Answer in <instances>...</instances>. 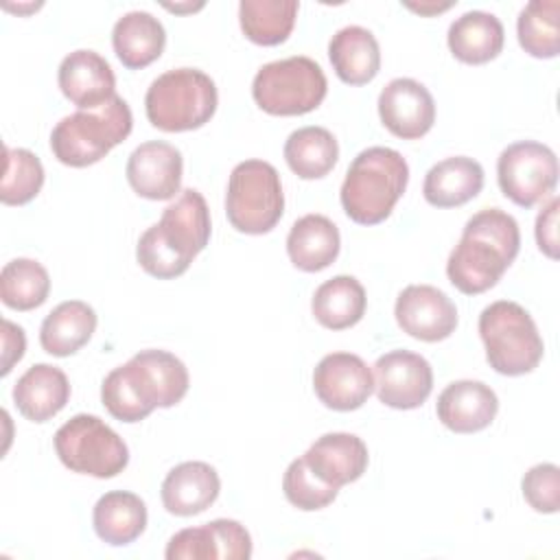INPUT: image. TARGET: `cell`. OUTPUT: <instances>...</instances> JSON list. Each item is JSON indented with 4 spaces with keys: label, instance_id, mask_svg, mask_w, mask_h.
<instances>
[{
    "label": "cell",
    "instance_id": "1",
    "mask_svg": "<svg viewBox=\"0 0 560 560\" xmlns=\"http://www.w3.org/2000/svg\"><path fill=\"white\" fill-rule=\"evenodd\" d=\"M190 385L182 359L168 350H140L114 368L101 385L103 407L120 422H140L155 407L177 405Z\"/></svg>",
    "mask_w": 560,
    "mask_h": 560
},
{
    "label": "cell",
    "instance_id": "2",
    "mask_svg": "<svg viewBox=\"0 0 560 560\" xmlns=\"http://www.w3.org/2000/svg\"><path fill=\"white\" fill-rule=\"evenodd\" d=\"M518 249L516 219L501 208H483L466 221L459 243L448 254L446 276L457 291L479 295L501 280Z\"/></svg>",
    "mask_w": 560,
    "mask_h": 560
},
{
    "label": "cell",
    "instance_id": "3",
    "mask_svg": "<svg viewBox=\"0 0 560 560\" xmlns=\"http://www.w3.org/2000/svg\"><path fill=\"white\" fill-rule=\"evenodd\" d=\"M210 210L203 195L195 188L164 208L158 223H153L136 245L138 265L158 280H171L188 271L190 262L210 241Z\"/></svg>",
    "mask_w": 560,
    "mask_h": 560
},
{
    "label": "cell",
    "instance_id": "4",
    "mask_svg": "<svg viewBox=\"0 0 560 560\" xmlns=\"http://www.w3.org/2000/svg\"><path fill=\"white\" fill-rule=\"evenodd\" d=\"M409 182L407 160L389 147H368L348 166L339 199L343 212L359 225L385 221Z\"/></svg>",
    "mask_w": 560,
    "mask_h": 560
},
{
    "label": "cell",
    "instance_id": "5",
    "mask_svg": "<svg viewBox=\"0 0 560 560\" xmlns=\"http://www.w3.org/2000/svg\"><path fill=\"white\" fill-rule=\"evenodd\" d=\"M133 129V116L122 96H114L96 109H79L63 116L50 131L52 155L72 168L103 160Z\"/></svg>",
    "mask_w": 560,
    "mask_h": 560
},
{
    "label": "cell",
    "instance_id": "6",
    "mask_svg": "<svg viewBox=\"0 0 560 560\" xmlns=\"http://www.w3.org/2000/svg\"><path fill=\"white\" fill-rule=\"evenodd\" d=\"M214 81L197 68L166 70L151 81L144 94V112L155 129L177 133L203 127L217 112Z\"/></svg>",
    "mask_w": 560,
    "mask_h": 560
},
{
    "label": "cell",
    "instance_id": "7",
    "mask_svg": "<svg viewBox=\"0 0 560 560\" xmlns=\"http://www.w3.org/2000/svg\"><path fill=\"white\" fill-rule=\"evenodd\" d=\"M479 337L490 368L503 376H521L538 368L545 343L532 315L512 300H497L479 315Z\"/></svg>",
    "mask_w": 560,
    "mask_h": 560
},
{
    "label": "cell",
    "instance_id": "8",
    "mask_svg": "<svg viewBox=\"0 0 560 560\" xmlns=\"http://www.w3.org/2000/svg\"><path fill=\"white\" fill-rule=\"evenodd\" d=\"M328 81L317 61L304 55L265 63L254 81L252 96L256 105L271 116H302L322 105Z\"/></svg>",
    "mask_w": 560,
    "mask_h": 560
},
{
    "label": "cell",
    "instance_id": "9",
    "mask_svg": "<svg viewBox=\"0 0 560 560\" xmlns=\"http://www.w3.org/2000/svg\"><path fill=\"white\" fill-rule=\"evenodd\" d=\"M225 214L236 232H271L284 214V192L276 166L265 160L238 162L228 179Z\"/></svg>",
    "mask_w": 560,
    "mask_h": 560
},
{
    "label": "cell",
    "instance_id": "10",
    "mask_svg": "<svg viewBox=\"0 0 560 560\" xmlns=\"http://www.w3.org/2000/svg\"><path fill=\"white\" fill-rule=\"evenodd\" d=\"M55 453L72 472L96 479L116 477L129 464L125 440L92 413H77L57 429Z\"/></svg>",
    "mask_w": 560,
    "mask_h": 560
},
{
    "label": "cell",
    "instance_id": "11",
    "mask_svg": "<svg viewBox=\"0 0 560 560\" xmlns=\"http://www.w3.org/2000/svg\"><path fill=\"white\" fill-rule=\"evenodd\" d=\"M497 182L512 203L532 208L556 190L558 158L542 142H512L497 160Z\"/></svg>",
    "mask_w": 560,
    "mask_h": 560
},
{
    "label": "cell",
    "instance_id": "12",
    "mask_svg": "<svg viewBox=\"0 0 560 560\" xmlns=\"http://www.w3.org/2000/svg\"><path fill=\"white\" fill-rule=\"evenodd\" d=\"M374 389L392 409H416L433 389L431 363L409 350L385 352L374 363Z\"/></svg>",
    "mask_w": 560,
    "mask_h": 560
},
{
    "label": "cell",
    "instance_id": "13",
    "mask_svg": "<svg viewBox=\"0 0 560 560\" xmlns=\"http://www.w3.org/2000/svg\"><path fill=\"white\" fill-rule=\"evenodd\" d=\"M313 389L324 407L354 411L374 392V374L359 354L330 352L313 370Z\"/></svg>",
    "mask_w": 560,
    "mask_h": 560
},
{
    "label": "cell",
    "instance_id": "14",
    "mask_svg": "<svg viewBox=\"0 0 560 560\" xmlns=\"http://www.w3.org/2000/svg\"><path fill=\"white\" fill-rule=\"evenodd\" d=\"M394 317L402 332L413 339L435 343L457 328V308L451 298L431 284L405 287L394 304Z\"/></svg>",
    "mask_w": 560,
    "mask_h": 560
},
{
    "label": "cell",
    "instance_id": "15",
    "mask_svg": "<svg viewBox=\"0 0 560 560\" xmlns=\"http://www.w3.org/2000/svg\"><path fill=\"white\" fill-rule=\"evenodd\" d=\"M164 556L168 560H247L252 556V536L234 518H214L173 534Z\"/></svg>",
    "mask_w": 560,
    "mask_h": 560
},
{
    "label": "cell",
    "instance_id": "16",
    "mask_svg": "<svg viewBox=\"0 0 560 560\" xmlns=\"http://www.w3.org/2000/svg\"><path fill=\"white\" fill-rule=\"evenodd\" d=\"M378 116L383 127L402 140L427 136L435 122V101L416 79H392L378 94Z\"/></svg>",
    "mask_w": 560,
    "mask_h": 560
},
{
    "label": "cell",
    "instance_id": "17",
    "mask_svg": "<svg viewBox=\"0 0 560 560\" xmlns=\"http://www.w3.org/2000/svg\"><path fill=\"white\" fill-rule=\"evenodd\" d=\"M184 158L164 140H149L136 147L127 160L125 175L138 197L151 201L173 199L182 188Z\"/></svg>",
    "mask_w": 560,
    "mask_h": 560
},
{
    "label": "cell",
    "instance_id": "18",
    "mask_svg": "<svg viewBox=\"0 0 560 560\" xmlns=\"http://www.w3.org/2000/svg\"><path fill=\"white\" fill-rule=\"evenodd\" d=\"M57 83L61 94L79 109H96L116 96L112 66L90 48H79L61 59Z\"/></svg>",
    "mask_w": 560,
    "mask_h": 560
},
{
    "label": "cell",
    "instance_id": "19",
    "mask_svg": "<svg viewBox=\"0 0 560 560\" xmlns=\"http://www.w3.org/2000/svg\"><path fill=\"white\" fill-rule=\"evenodd\" d=\"M499 411L494 389L481 381L462 378L448 383L438 396V420L453 433H477L492 424Z\"/></svg>",
    "mask_w": 560,
    "mask_h": 560
},
{
    "label": "cell",
    "instance_id": "20",
    "mask_svg": "<svg viewBox=\"0 0 560 560\" xmlns=\"http://www.w3.org/2000/svg\"><path fill=\"white\" fill-rule=\"evenodd\" d=\"M302 457L315 477L335 488L361 479L370 462L365 442L359 435L346 431L324 433L308 446Z\"/></svg>",
    "mask_w": 560,
    "mask_h": 560
},
{
    "label": "cell",
    "instance_id": "21",
    "mask_svg": "<svg viewBox=\"0 0 560 560\" xmlns=\"http://www.w3.org/2000/svg\"><path fill=\"white\" fill-rule=\"evenodd\" d=\"M221 492L214 466L206 462H182L162 481V503L168 514L195 516L208 510Z\"/></svg>",
    "mask_w": 560,
    "mask_h": 560
},
{
    "label": "cell",
    "instance_id": "22",
    "mask_svg": "<svg viewBox=\"0 0 560 560\" xmlns=\"http://www.w3.org/2000/svg\"><path fill=\"white\" fill-rule=\"evenodd\" d=\"M70 400V383L63 370L50 363L31 365L13 385V402L31 422L55 418Z\"/></svg>",
    "mask_w": 560,
    "mask_h": 560
},
{
    "label": "cell",
    "instance_id": "23",
    "mask_svg": "<svg viewBox=\"0 0 560 560\" xmlns=\"http://www.w3.org/2000/svg\"><path fill=\"white\" fill-rule=\"evenodd\" d=\"M483 188V168L477 160L453 155L433 164L422 184L427 203L435 208H457L475 199Z\"/></svg>",
    "mask_w": 560,
    "mask_h": 560
},
{
    "label": "cell",
    "instance_id": "24",
    "mask_svg": "<svg viewBox=\"0 0 560 560\" xmlns=\"http://www.w3.org/2000/svg\"><path fill=\"white\" fill-rule=\"evenodd\" d=\"M341 236L337 225L324 214L300 217L287 236V254L293 267L306 273L326 269L339 256Z\"/></svg>",
    "mask_w": 560,
    "mask_h": 560
},
{
    "label": "cell",
    "instance_id": "25",
    "mask_svg": "<svg viewBox=\"0 0 560 560\" xmlns=\"http://www.w3.org/2000/svg\"><path fill=\"white\" fill-rule=\"evenodd\" d=\"M455 59L470 66H481L499 57L505 42L501 20L488 11H466L451 22L446 35Z\"/></svg>",
    "mask_w": 560,
    "mask_h": 560
},
{
    "label": "cell",
    "instance_id": "26",
    "mask_svg": "<svg viewBox=\"0 0 560 560\" xmlns=\"http://www.w3.org/2000/svg\"><path fill=\"white\" fill-rule=\"evenodd\" d=\"M328 59L335 74L348 85H365L381 70V48L372 31L350 24L328 42Z\"/></svg>",
    "mask_w": 560,
    "mask_h": 560
},
{
    "label": "cell",
    "instance_id": "27",
    "mask_svg": "<svg viewBox=\"0 0 560 560\" xmlns=\"http://www.w3.org/2000/svg\"><path fill=\"white\" fill-rule=\"evenodd\" d=\"M112 46L125 68L140 70L160 59L166 46V31L149 11H129L116 20Z\"/></svg>",
    "mask_w": 560,
    "mask_h": 560
},
{
    "label": "cell",
    "instance_id": "28",
    "mask_svg": "<svg viewBox=\"0 0 560 560\" xmlns=\"http://www.w3.org/2000/svg\"><path fill=\"white\" fill-rule=\"evenodd\" d=\"M96 324L98 317L88 302L66 300L44 317L39 343L52 357H70L92 339Z\"/></svg>",
    "mask_w": 560,
    "mask_h": 560
},
{
    "label": "cell",
    "instance_id": "29",
    "mask_svg": "<svg viewBox=\"0 0 560 560\" xmlns=\"http://www.w3.org/2000/svg\"><path fill=\"white\" fill-rule=\"evenodd\" d=\"M92 525L103 542L112 547L129 545L136 538H140V534L147 527V505L136 492H105L94 503Z\"/></svg>",
    "mask_w": 560,
    "mask_h": 560
},
{
    "label": "cell",
    "instance_id": "30",
    "mask_svg": "<svg viewBox=\"0 0 560 560\" xmlns=\"http://www.w3.org/2000/svg\"><path fill=\"white\" fill-rule=\"evenodd\" d=\"M368 298L354 276H332L322 282L311 300L313 317L328 330H346L365 315Z\"/></svg>",
    "mask_w": 560,
    "mask_h": 560
},
{
    "label": "cell",
    "instance_id": "31",
    "mask_svg": "<svg viewBox=\"0 0 560 560\" xmlns=\"http://www.w3.org/2000/svg\"><path fill=\"white\" fill-rule=\"evenodd\" d=\"M282 153L298 177L319 179L335 168L339 160V144L326 127L308 125L289 133Z\"/></svg>",
    "mask_w": 560,
    "mask_h": 560
},
{
    "label": "cell",
    "instance_id": "32",
    "mask_svg": "<svg viewBox=\"0 0 560 560\" xmlns=\"http://www.w3.org/2000/svg\"><path fill=\"white\" fill-rule=\"evenodd\" d=\"M298 9L295 0H243L238 4L241 31L258 46H278L289 39Z\"/></svg>",
    "mask_w": 560,
    "mask_h": 560
},
{
    "label": "cell",
    "instance_id": "33",
    "mask_svg": "<svg viewBox=\"0 0 560 560\" xmlns=\"http://www.w3.org/2000/svg\"><path fill=\"white\" fill-rule=\"evenodd\" d=\"M560 2L532 0L516 20L521 48L536 59H551L560 52Z\"/></svg>",
    "mask_w": 560,
    "mask_h": 560
},
{
    "label": "cell",
    "instance_id": "34",
    "mask_svg": "<svg viewBox=\"0 0 560 560\" xmlns=\"http://www.w3.org/2000/svg\"><path fill=\"white\" fill-rule=\"evenodd\" d=\"M50 293V276L46 267L33 258H13L0 271L2 304L13 311H33L46 302Z\"/></svg>",
    "mask_w": 560,
    "mask_h": 560
},
{
    "label": "cell",
    "instance_id": "35",
    "mask_svg": "<svg viewBox=\"0 0 560 560\" xmlns=\"http://www.w3.org/2000/svg\"><path fill=\"white\" fill-rule=\"evenodd\" d=\"M44 186V166L28 149L4 147V175L0 201L4 206H24L37 197Z\"/></svg>",
    "mask_w": 560,
    "mask_h": 560
},
{
    "label": "cell",
    "instance_id": "36",
    "mask_svg": "<svg viewBox=\"0 0 560 560\" xmlns=\"http://www.w3.org/2000/svg\"><path fill=\"white\" fill-rule=\"evenodd\" d=\"M282 490L291 505L304 512H315L330 505L337 499L339 488L324 483L313 470L306 466L304 457L293 459L282 477Z\"/></svg>",
    "mask_w": 560,
    "mask_h": 560
},
{
    "label": "cell",
    "instance_id": "37",
    "mask_svg": "<svg viewBox=\"0 0 560 560\" xmlns=\"http://www.w3.org/2000/svg\"><path fill=\"white\" fill-rule=\"evenodd\" d=\"M521 490L532 510L540 514H556L560 508V468L549 462L532 466L523 475Z\"/></svg>",
    "mask_w": 560,
    "mask_h": 560
},
{
    "label": "cell",
    "instance_id": "38",
    "mask_svg": "<svg viewBox=\"0 0 560 560\" xmlns=\"http://www.w3.org/2000/svg\"><path fill=\"white\" fill-rule=\"evenodd\" d=\"M558 208L560 199L551 197L536 217V245L551 260L558 258Z\"/></svg>",
    "mask_w": 560,
    "mask_h": 560
},
{
    "label": "cell",
    "instance_id": "39",
    "mask_svg": "<svg viewBox=\"0 0 560 560\" xmlns=\"http://www.w3.org/2000/svg\"><path fill=\"white\" fill-rule=\"evenodd\" d=\"M24 350H26L24 330L13 322L2 319V370H0L2 376H7L11 368L24 357Z\"/></svg>",
    "mask_w": 560,
    "mask_h": 560
},
{
    "label": "cell",
    "instance_id": "40",
    "mask_svg": "<svg viewBox=\"0 0 560 560\" xmlns=\"http://www.w3.org/2000/svg\"><path fill=\"white\" fill-rule=\"evenodd\" d=\"M411 11H418L422 15H431V13H440L446 11L448 7H453V2H444V4H407Z\"/></svg>",
    "mask_w": 560,
    "mask_h": 560
}]
</instances>
